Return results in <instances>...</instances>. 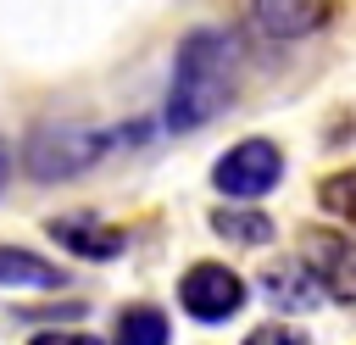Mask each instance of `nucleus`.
Instances as JSON below:
<instances>
[{
  "instance_id": "1",
  "label": "nucleus",
  "mask_w": 356,
  "mask_h": 345,
  "mask_svg": "<svg viewBox=\"0 0 356 345\" xmlns=\"http://www.w3.org/2000/svg\"><path fill=\"white\" fill-rule=\"evenodd\" d=\"M234 89H239V39L228 28H189L172 56L161 122L172 134H195L234 106Z\"/></svg>"
},
{
  "instance_id": "2",
  "label": "nucleus",
  "mask_w": 356,
  "mask_h": 345,
  "mask_svg": "<svg viewBox=\"0 0 356 345\" xmlns=\"http://www.w3.org/2000/svg\"><path fill=\"white\" fill-rule=\"evenodd\" d=\"M122 134H106V128H83V122H39L28 139H22V167L33 184H67V178H83Z\"/></svg>"
},
{
  "instance_id": "3",
  "label": "nucleus",
  "mask_w": 356,
  "mask_h": 345,
  "mask_svg": "<svg viewBox=\"0 0 356 345\" xmlns=\"http://www.w3.org/2000/svg\"><path fill=\"white\" fill-rule=\"evenodd\" d=\"M278 178H284V150L261 134L228 145L211 161V184H217L222 200H261L267 189H278Z\"/></svg>"
},
{
  "instance_id": "4",
  "label": "nucleus",
  "mask_w": 356,
  "mask_h": 345,
  "mask_svg": "<svg viewBox=\"0 0 356 345\" xmlns=\"http://www.w3.org/2000/svg\"><path fill=\"white\" fill-rule=\"evenodd\" d=\"M245 278L228 267V262H195V267H184V278H178V306H184V317H195V323H228L239 306H245Z\"/></svg>"
},
{
  "instance_id": "5",
  "label": "nucleus",
  "mask_w": 356,
  "mask_h": 345,
  "mask_svg": "<svg viewBox=\"0 0 356 345\" xmlns=\"http://www.w3.org/2000/svg\"><path fill=\"white\" fill-rule=\"evenodd\" d=\"M306 267L317 273L323 295L339 300V306H356V234H339V228H312L306 245H300Z\"/></svg>"
},
{
  "instance_id": "6",
  "label": "nucleus",
  "mask_w": 356,
  "mask_h": 345,
  "mask_svg": "<svg viewBox=\"0 0 356 345\" xmlns=\"http://www.w3.org/2000/svg\"><path fill=\"white\" fill-rule=\"evenodd\" d=\"M44 234H50L67 256H78V262H117V256L128 250V234L111 228V223H100L95 211H61V217H50Z\"/></svg>"
},
{
  "instance_id": "7",
  "label": "nucleus",
  "mask_w": 356,
  "mask_h": 345,
  "mask_svg": "<svg viewBox=\"0 0 356 345\" xmlns=\"http://www.w3.org/2000/svg\"><path fill=\"white\" fill-rule=\"evenodd\" d=\"M334 6L339 0H250V22L278 39V45H295V39H312L317 28L334 22Z\"/></svg>"
},
{
  "instance_id": "8",
  "label": "nucleus",
  "mask_w": 356,
  "mask_h": 345,
  "mask_svg": "<svg viewBox=\"0 0 356 345\" xmlns=\"http://www.w3.org/2000/svg\"><path fill=\"white\" fill-rule=\"evenodd\" d=\"M261 295H267L278 312H312L317 300H328L323 284H317V273L306 267V256H284V262H273V267L261 273Z\"/></svg>"
},
{
  "instance_id": "9",
  "label": "nucleus",
  "mask_w": 356,
  "mask_h": 345,
  "mask_svg": "<svg viewBox=\"0 0 356 345\" xmlns=\"http://www.w3.org/2000/svg\"><path fill=\"white\" fill-rule=\"evenodd\" d=\"M0 289H67V267L28 245H0Z\"/></svg>"
},
{
  "instance_id": "10",
  "label": "nucleus",
  "mask_w": 356,
  "mask_h": 345,
  "mask_svg": "<svg viewBox=\"0 0 356 345\" xmlns=\"http://www.w3.org/2000/svg\"><path fill=\"white\" fill-rule=\"evenodd\" d=\"M211 234H222V239H234V245H267L278 228H273V217L256 211V206H217V211H211Z\"/></svg>"
},
{
  "instance_id": "11",
  "label": "nucleus",
  "mask_w": 356,
  "mask_h": 345,
  "mask_svg": "<svg viewBox=\"0 0 356 345\" xmlns=\"http://www.w3.org/2000/svg\"><path fill=\"white\" fill-rule=\"evenodd\" d=\"M172 328L156 306H122L117 312V328H111V345H167Z\"/></svg>"
},
{
  "instance_id": "12",
  "label": "nucleus",
  "mask_w": 356,
  "mask_h": 345,
  "mask_svg": "<svg viewBox=\"0 0 356 345\" xmlns=\"http://www.w3.org/2000/svg\"><path fill=\"white\" fill-rule=\"evenodd\" d=\"M317 206H323L328 217H339V223H350V228H356V167L328 172V178L317 184Z\"/></svg>"
},
{
  "instance_id": "13",
  "label": "nucleus",
  "mask_w": 356,
  "mask_h": 345,
  "mask_svg": "<svg viewBox=\"0 0 356 345\" xmlns=\"http://www.w3.org/2000/svg\"><path fill=\"white\" fill-rule=\"evenodd\" d=\"M239 345H312V334H300V328H289V323H261V328H250Z\"/></svg>"
},
{
  "instance_id": "14",
  "label": "nucleus",
  "mask_w": 356,
  "mask_h": 345,
  "mask_svg": "<svg viewBox=\"0 0 356 345\" xmlns=\"http://www.w3.org/2000/svg\"><path fill=\"white\" fill-rule=\"evenodd\" d=\"M28 345H100L95 334H78V328H44V334H33Z\"/></svg>"
},
{
  "instance_id": "15",
  "label": "nucleus",
  "mask_w": 356,
  "mask_h": 345,
  "mask_svg": "<svg viewBox=\"0 0 356 345\" xmlns=\"http://www.w3.org/2000/svg\"><path fill=\"white\" fill-rule=\"evenodd\" d=\"M6 178H11V150H6V139H0V189H6Z\"/></svg>"
}]
</instances>
